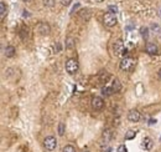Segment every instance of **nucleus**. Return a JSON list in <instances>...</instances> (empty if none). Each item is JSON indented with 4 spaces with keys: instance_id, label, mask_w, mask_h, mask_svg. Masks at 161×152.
Returning <instances> with one entry per match:
<instances>
[{
    "instance_id": "obj_1",
    "label": "nucleus",
    "mask_w": 161,
    "mask_h": 152,
    "mask_svg": "<svg viewBox=\"0 0 161 152\" xmlns=\"http://www.w3.org/2000/svg\"><path fill=\"white\" fill-rule=\"evenodd\" d=\"M103 23H104L105 26L112 28V26H115V25H117L118 20H117V18H115V15H114L113 13H105L104 16H103Z\"/></svg>"
},
{
    "instance_id": "obj_2",
    "label": "nucleus",
    "mask_w": 161,
    "mask_h": 152,
    "mask_svg": "<svg viewBox=\"0 0 161 152\" xmlns=\"http://www.w3.org/2000/svg\"><path fill=\"white\" fill-rule=\"evenodd\" d=\"M66 70L71 75L76 74L78 71V62H77V60L76 59H68L66 61Z\"/></svg>"
},
{
    "instance_id": "obj_3",
    "label": "nucleus",
    "mask_w": 161,
    "mask_h": 152,
    "mask_svg": "<svg viewBox=\"0 0 161 152\" xmlns=\"http://www.w3.org/2000/svg\"><path fill=\"white\" fill-rule=\"evenodd\" d=\"M113 50H114V54L115 56H123L125 54V49H124V44L122 40H117L113 45Z\"/></svg>"
},
{
    "instance_id": "obj_4",
    "label": "nucleus",
    "mask_w": 161,
    "mask_h": 152,
    "mask_svg": "<svg viewBox=\"0 0 161 152\" xmlns=\"http://www.w3.org/2000/svg\"><path fill=\"white\" fill-rule=\"evenodd\" d=\"M134 65H135L134 59H131V57H125V59H123L122 62H120V70H123V71H129Z\"/></svg>"
},
{
    "instance_id": "obj_5",
    "label": "nucleus",
    "mask_w": 161,
    "mask_h": 152,
    "mask_svg": "<svg viewBox=\"0 0 161 152\" xmlns=\"http://www.w3.org/2000/svg\"><path fill=\"white\" fill-rule=\"evenodd\" d=\"M43 145H45L46 150H48V151H53V150L56 148L57 141H56V138H55L53 136H48V137H46V138H45Z\"/></svg>"
},
{
    "instance_id": "obj_6",
    "label": "nucleus",
    "mask_w": 161,
    "mask_h": 152,
    "mask_svg": "<svg viewBox=\"0 0 161 152\" xmlns=\"http://www.w3.org/2000/svg\"><path fill=\"white\" fill-rule=\"evenodd\" d=\"M103 106H104V101H103L102 97L96 96V97L92 99V107H93L94 110H102Z\"/></svg>"
},
{
    "instance_id": "obj_7",
    "label": "nucleus",
    "mask_w": 161,
    "mask_h": 152,
    "mask_svg": "<svg viewBox=\"0 0 161 152\" xmlns=\"http://www.w3.org/2000/svg\"><path fill=\"white\" fill-rule=\"evenodd\" d=\"M128 120L130 122H138L140 120V112L138 110H131L129 114H128Z\"/></svg>"
},
{
    "instance_id": "obj_8",
    "label": "nucleus",
    "mask_w": 161,
    "mask_h": 152,
    "mask_svg": "<svg viewBox=\"0 0 161 152\" xmlns=\"http://www.w3.org/2000/svg\"><path fill=\"white\" fill-rule=\"evenodd\" d=\"M50 31H51V29H50V25L47 23H41L39 25V33L41 35H48Z\"/></svg>"
},
{
    "instance_id": "obj_9",
    "label": "nucleus",
    "mask_w": 161,
    "mask_h": 152,
    "mask_svg": "<svg viewBox=\"0 0 161 152\" xmlns=\"http://www.w3.org/2000/svg\"><path fill=\"white\" fill-rule=\"evenodd\" d=\"M146 52H149L150 55L157 54V47H156V45H154V44H151V42L146 44Z\"/></svg>"
},
{
    "instance_id": "obj_10",
    "label": "nucleus",
    "mask_w": 161,
    "mask_h": 152,
    "mask_svg": "<svg viewBox=\"0 0 161 152\" xmlns=\"http://www.w3.org/2000/svg\"><path fill=\"white\" fill-rule=\"evenodd\" d=\"M15 55V47L14 46H6L5 49V56L6 57H13Z\"/></svg>"
},
{
    "instance_id": "obj_11",
    "label": "nucleus",
    "mask_w": 161,
    "mask_h": 152,
    "mask_svg": "<svg viewBox=\"0 0 161 152\" xmlns=\"http://www.w3.org/2000/svg\"><path fill=\"white\" fill-rule=\"evenodd\" d=\"M6 15V7H5V3L4 2H0V18H2V20L5 18Z\"/></svg>"
},
{
    "instance_id": "obj_12",
    "label": "nucleus",
    "mask_w": 161,
    "mask_h": 152,
    "mask_svg": "<svg viewBox=\"0 0 161 152\" xmlns=\"http://www.w3.org/2000/svg\"><path fill=\"white\" fill-rule=\"evenodd\" d=\"M151 146H152L151 138H149V137L144 138V141H142V147H145L146 150H150V148H151Z\"/></svg>"
},
{
    "instance_id": "obj_13",
    "label": "nucleus",
    "mask_w": 161,
    "mask_h": 152,
    "mask_svg": "<svg viewBox=\"0 0 161 152\" xmlns=\"http://www.w3.org/2000/svg\"><path fill=\"white\" fill-rule=\"evenodd\" d=\"M120 83H119V80L118 79H115L114 81H113V85H112V89H113V91L114 92H118L119 90H120Z\"/></svg>"
},
{
    "instance_id": "obj_14",
    "label": "nucleus",
    "mask_w": 161,
    "mask_h": 152,
    "mask_svg": "<svg viewBox=\"0 0 161 152\" xmlns=\"http://www.w3.org/2000/svg\"><path fill=\"white\" fill-rule=\"evenodd\" d=\"M135 136H136V131H134V130H129V131L125 133V140H133Z\"/></svg>"
},
{
    "instance_id": "obj_15",
    "label": "nucleus",
    "mask_w": 161,
    "mask_h": 152,
    "mask_svg": "<svg viewBox=\"0 0 161 152\" xmlns=\"http://www.w3.org/2000/svg\"><path fill=\"white\" fill-rule=\"evenodd\" d=\"M66 47H67V49H73V47H74V39L68 38L67 41H66Z\"/></svg>"
},
{
    "instance_id": "obj_16",
    "label": "nucleus",
    "mask_w": 161,
    "mask_h": 152,
    "mask_svg": "<svg viewBox=\"0 0 161 152\" xmlns=\"http://www.w3.org/2000/svg\"><path fill=\"white\" fill-rule=\"evenodd\" d=\"M102 92H103V95L109 96V95H112L114 91H113V89H112V87H103V89H102Z\"/></svg>"
},
{
    "instance_id": "obj_17",
    "label": "nucleus",
    "mask_w": 161,
    "mask_h": 152,
    "mask_svg": "<svg viewBox=\"0 0 161 152\" xmlns=\"http://www.w3.org/2000/svg\"><path fill=\"white\" fill-rule=\"evenodd\" d=\"M58 135L60 136L64 135V123L63 122H60V125H58Z\"/></svg>"
},
{
    "instance_id": "obj_18",
    "label": "nucleus",
    "mask_w": 161,
    "mask_h": 152,
    "mask_svg": "<svg viewBox=\"0 0 161 152\" xmlns=\"http://www.w3.org/2000/svg\"><path fill=\"white\" fill-rule=\"evenodd\" d=\"M62 152H76V150H74V147H73V146L67 145V146H64V147H63Z\"/></svg>"
},
{
    "instance_id": "obj_19",
    "label": "nucleus",
    "mask_w": 161,
    "mask_h": 152,
    "mask_svg": "<svg viewBox=\"0 0 161 152\" xmlns=\"http://www.w3.org/2000/svg\"><path fill=\"white\" fill-rule=\"evenodd\" d=\"M110 136H112V132H110L109 130L104 131V133H103V137H104L105 140H109V138H110Z\"/></svg>"
},
{
    "instance_id": "obj_20",
    "label": "nucleus",
    "mask_w": 161,
    "mask_h": 152,
    "mask_svg": "<svg viewBox=\"0 0 161 152\" xmlns=\"http://www.w3.org/2000/svg\"><path fill=\"white\" fill-rule=\"evenodd\" d=\"M117 152H128V150H126V147H125L124 145H120V146L118 147Z\"/></svg>"
},
{
    "instance_id": "obj_21",
    "label": "nucleus",
    "mask_w": 161,
    "mask_h": 152,
    "mask_svg": "<svg viewBox=\"0 0 161 152\" xmlns=\"http://www.w3.org/2000/svg\"><path fill=\"white\" fill-rule=\"evenodd\" d=\"M71 2H72V0H60V3H61L63 7H68V5L71 4Z\"/></svg>"
},
{
    "instance_id": "obj_22",
    "label": "nucleus",
    "mask_w": 161,
    "mask_h": 152,
    "mask_svg": "<svg viewBox=\"0 0 161 152\" xmlns=\"http://www.w3.org/2000/svg\"><path fill=\"white\" fill-rule=\"evenodd\" d=\"M108 9H109L112 13H117V11H118V8H117V7H114V5H110Z\"/></svg>"
},
{
    "instance_id": "obj_23",
    "label": "nucleus",
    "mask_w": 161,
    "mask_h": 152,
    "mask_svg": "<svg viewBox=\"0 0 161 152\" xmlns=\"http://www.w3.org/2000/svg\"><path fill=\"white\" fill-rule=\"evenodd\" d=\"M157 75H159V79H160V80H161V69H160V70H159V72H157Z\"/></svg>"
},
{
    "instance_id": "obj_24",
    "label": "nucleus",
    "mask_w": 161,
    "mask_h": 152,
    "mask_svg": "<svg viewBox=\"0 0 161 152\" xmlns=\"http://www.w3.org/2000/svg\"><path fill=\"white\" fill-rule=\"evenodd\" d=\"M23 2H26V3H29V2H31V0H23Z\"/></svg>"
},
{
    "instance_id": "obj_25",
    "label": "nucleus",
    "mask_w": 161,
    "mask_h": 152,
    "mask_svg": "<svg viewBox=\"0 0 161 152\" xmlns=\"http://www.w3.org/2000/svg\"><path fill=\"white\" fill-rule=\"evenodd\" d=\"M83 152H88V151H83Z\"/></svg>"
}]
</instances>
